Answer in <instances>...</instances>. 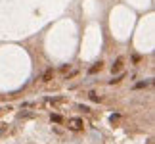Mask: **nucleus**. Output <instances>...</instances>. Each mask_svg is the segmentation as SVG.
<instances>
[{"label": "nucleus", "mask_w": 155, "mask_h": 144, "mask_svg": "<svg viewBox=\"0 0 155 144\" xmlns=\"http://www.w3.org/2000/svg\"><path fill=\"white\" fill-rule=\"evenodd\" d=\"M69 127H71L73 131H80V129H83V119H79V117L69 119Z\"/></svg>", "instance_id": "f257e3e1"}, {"label": "nucleus", "mask_w": 155, "mask_h": 144, "mask_svg": "<svg viewBox=\"0 0 155 144\" xmlns=\"http://www.w3.org/2000/svg\"><path fill=\"white\" fill-rule=\"evenodd\" d=\"M121 69H123V58H117L115 64L111 65V71H113V73H119Z\"/></svg>", "instance_id": "f03ea898"}, {"label": "nucleus", "mask_w": 155, "mask_h": 144, "mask_svg": "<svg viewBox=\"0 0 155 144\" xmlns=\"http://www.w3.org/2000/svg\"><path fill=\"white\" fill-rule=\"evenodd\" d=\"M52 77H54V67H48L46 71H44V75H42V81L44 83H50Z\"/></svg>", "instance_id": "7ed1b4c3"}, {"label": "nucleus", "mask_w": 155, "mask_h": 144, "mask_svg": "<svg viewBox=\"0 0 155 144\" xmlns=\"http://www.w3.org/2000/svg\"><path fill=\"white\" fill-rule=\"evenodd\" d=\"M101 67H104V64H101V61H96L94 65H90V69H88V73H90V75H94V73L101 71Z\"/></svg>", "instance_id": "20e7f679"}, {"label": "nucleus", "mask_w": 155, "mask_h": 144, "mask_svg": "<svg viewBox=\"0 0 155 144\" xmlns=\"http://www.w3.org/2000/svg\"><path fill=\"white\" fill-rule=\"evenodd\" d=\"M52 123H62L63 121V117H62V115H58V113H52Z\"/></svg>", "instance_id": "39448f33"}, {"label": "nucleus", "mask_w": 155, "mask_h": 144, "mask_svg": "<svg viewBox=\"0 0 155 144\" xmlns=\"http://www.w3.org/2000/svg\"><path fill=\"white\" fill-rule=\"evenodd\" d=\"M148 85H149V81H140V83L134 85V88H146Z\"/></svg>", "instance_id": "423d86ee"}, {"label": "nucleus", "mask_w": 155, "mask_h": 144, "mask_svg": "<svg viewBox=\"0 0 155 144\" xmlns=\"http://www.w3.org/2000/svg\"><path fill=\"white\" fill-rule=\"evenodd\" d=\"M88 96H90V100H92V102H100V100H101V98L98 96L96 92H90V94H88Z\"/></svg>", "instance_id": "0eeeda50"}, {"label": "nucleus", "mask_w": 155, "mask_h": 144, "mask_svg": "<svg viewBox=\"0 0 155 144\" xmlns=\"http://www.w3.org/2000/svg\"><path fill=\"white\" fill-rule=\"evenodd\" d=\"M121 79H125V75H119V77H115V79H111L109 83H111V85H115V83H119Z\"/></svg>", "instance_id": "6e6552de"}, {"label": "nucleus", "mask_w": 155, "mask_h": 144, "mask_svg": "<svg viewBox=\"0 0 155 144\" xmlns=\"http://www.w3.org/2000/svg\"><path fill=\"white\" fill-rule=\"evenodd\" d=\"M79 110H83V112H90V108H88V106H79Z\"/></svg>", "instance_id": "1a4fd4ad"}]
</instances>
